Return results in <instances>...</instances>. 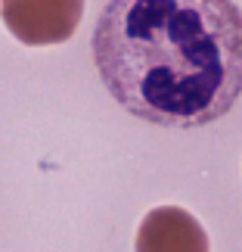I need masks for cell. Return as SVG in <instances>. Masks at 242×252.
Wrapping results in <instances>:
<instances>
[{
	"instance_id": "cell-1",
	"label": "cell",
	"mask_w": 242,
	"mask_h": 252,
	"mask_svg": "<svg viewBox=\"0 0 242 252\" xmlns=\"http://www.w3.org/2000/svg\"><path fill=\"white\" fill-rule=\"evenodd\" d=\"M93 63L131 115L202 128L242 94V9L233 0H112L93 28Z\"/></svg>"
},
{
	"instance_id": "cell-2",
	"label": "cell",
	"mask_w": 242,
	"mask_h": 252,
	"mask_svg": "<svg viewBox=\"0 0 242 252\" xmlns=\"http://www.w3.org/2000/svg\"><path fill=\"white\" fill-rule=\"evenodd\" d=\"M84 0H0V19L25 47L65 44L78 32Z\"/></svg>"
},
{
	"instance_id": "cell-3",
	"label": "cell",
	"mask_w": 242,
	"mask_h": 252,
	"mask_svg": "<svg viewBox=\"0 0 242 252\" xmlns=\"http://www.w3.org/2000/svg\"><path fill=\"white\" fill-rule=\"evenodd\" d=\"M208 234L192 212L180 206H156L140 221L134 252H208Z\"/></svg>"
}]
</instances>
